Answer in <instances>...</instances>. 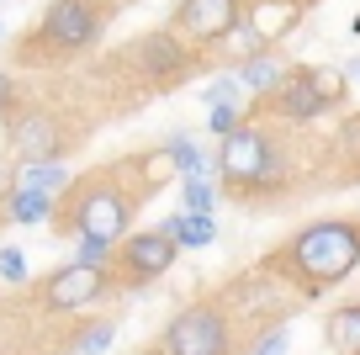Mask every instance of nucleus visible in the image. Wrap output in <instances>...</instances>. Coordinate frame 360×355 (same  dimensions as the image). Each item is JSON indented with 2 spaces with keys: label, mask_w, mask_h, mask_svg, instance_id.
<instances>
[{
  "label": "nucleus",
  "mask_w": 360,
  "mask_h": 355,
  "mask_svg": "<svg viewBox=\"0 0 360 355\" xmlns=\"http://www.w3.org/2000/svg\"><path fill=\"white\" fill-rule=\"evenodd\" d=\"M75 260L79 266H96V270H112L117 266V244H106V239H75Z\"/></svg>",
  "instance_id": "obj_23"
},
{
  "label": "nucleus",
  "mask_w": 360,
  "mask_h": 355,
  "mask_svg": "<svg viewBox=\"0 0 360 355\" xmlns=\"http://www.w3.org/2000/svg\"><path fill=\"white\" fill-rule=\"evenodd\" d=\"M106 292H112V270L79 266V260L58 266L53 276L43 281V302H48L53 313H79V308H90V302H101Z\"/></svg>",
  "instance_id": "obj_10"
},
{
  "label": "nucleus",
  "mask_w": 360,
  "mask_h": 355,
  "mask_svg": "<svg viewBox=\"0 0 360 355\" xmlns=\"http://www.w3.org/2000/svg\"><path fill=\"white\" fill-rule=\"evenodd\" d=\"M165 149H169V159H175L180 180H191V175H207V170H212V159L202 154V144H196L191 133H169V138H165Z\"/></svg>",
  "instance_id": "obj_18"
},
{
  "label": "nucleus",
  "mask_w": 360,
  "mask_h": 355,
  "mask_svg": "<svg viewBox=\"0 0 360 355\" xmlns=\"http://www.w3.org/2000/svg\"><path fill=\"white\" fill-rule=\"evenodd\" d=\"M169 180H180V170H175V159H169V149L159 144V149H148V154L138 159V197H154Z\"/></svg>",
  "instance_id": "obj_17"
},
{
  "label": "nucleus",
  "mask_w": 360,
  "mask_h": 355,
  "mask_svg": "<svg viewBox=\"0 0 360 355\" xmlns=\"http://www.w3.org/2000/svg\"><path fill=\"white\" fill-rule=\"evenodd\" d=\"M339 149H345V154H360V111L355 117H345V123H339V138H334Z\"/></svg>",
  "instance_id": "obj_27"
},
{
  "label": "nucleus",
  "mask_w": 360,
  "mask_h": 355,
  "mask_svg": "<svg viewBox=\"0 0 360 355\" xmlns=\"http://www.w3.org/2000/svg\"><path fill=\"white\" fill-rule=\"evenodd\" d=\"M323 340H328L334 355H360V302H345V308L328 313Z\"/></svg>",
  "instance_id": "obj_16"
},
{
  "label": "nucleus",
  "mask_w": 360,
  "mask_h": 355,
  "mask_svg": "<svg viewBox=\"0 0 360 355\" xmlns=\"http://www.w3.org/2000/svg\"><path fill=\"white\" fill-rule=\"evenodd\" d=\"M69 239H106L122 244L133 233V197L117 186V175H90L69 191V207L58 212Z\"/></svg>",
  "instance_id": "obj_2"
},
{
  "label": "nucleus",
  "mask_w": 360,
  "mask_h": 355,
  "mask_svg": "<svg viewBox=\"0 0 360 355\" xmlns=\"http://www.w3.org/2000/svg\"><path fill=\"white\" fill-rule=\"evenodd\" d=\"M249 355H292V334H286V323H276V329H265L255 344H249Z\"/></svg>",
  "instance_id": "obj_26"
},
{
  "label": "nucleus",
  "mask_w": 360,
  "mask_h": 355,
  "mask_svg": "<svg viewBox=\"0 0 360 355\" xmlns=\"http://www.w3.org/2000/svg\"><path fill=\"white\" fill-rule=\"evenodd\" d=\"M175 239H169L165 228H133L117 244V270H122V287H154L159 276H169L175 270Z\"/></svg>",
  "instance_id": "obj_8"
},
{
  "label": "nucleus",
  "mask_w": 360,
  "mask_h": 355,
  "mask_svg": "<svg viewBox=\"0 0 360 355\" xmlns=\"http://www.w3.org/2000/svg\"><path fill=\"white\" fill-rule=\"evenodd\" d=\"M27 276H32V270H27V255L22 249H0V281H6V287H27Z\"/></svg>",
  "instance_id": "obj_25"
},
{
  "label": "nucleus",
  "mask_w": 360,
  "mask_h": 355,
  "mask_svg": "<svg viewBox=\"0 0 360 355\" xmlns=\"http://www.w3.org/2000/svg\"><path fill=\"white\" fill-rule=\"evenodd\" d=\"M217 170L233 191H281L286 186V154L265 127L244 123L228 138H217Z\"/></svg>",
  "instance_id": "obj_3"
},
{
  "label": "nucleus",
  "mask_w": 360,
  "mask_h": 355,
  "mask_svg": "<svg viewBox=\"0 0 360 355\" xmlns=\"http://www.w3.org/2000/svg\"><path fill=\"white\" fill-rule=\"evenodd\" d=\"M0 37H6V27H0Z\"/></svg>",
  "instance_id": "obj_31"
},
{
  "label": "nucleus",
  "mask_w": 360,
  "mask_h": 355,
  "mask_svg": "<svg viewBox=\"0 0 360 355\" xmlns=\"http://www.w3.org/2000/svg\"><path fill=\"white\" fill-rule=\"evenodd\" d=\"M127 64H133L148 85L165 90V85H180V80L191 75L196 54H191V43H186L175 27H154V32H143L133 48H127Z\"/></svg>",
  "instance_id": "obj_7"
},
{
  "label": "nucleus",
  "mask_w": 360,
  "mask_h": 355,
  "mask_svg": "<svg viewBox=\"0 0 360 355\" xmlns=\"http://www.w3.org/2000/svg\"><path fill=\"white\" fill-rule=\"evenodd\" d=\"M6 144L22 165H48V159L69 154V127L48 106H16L11 123H6Z\"/></svg>",
  "instance_id": "obj_6"
},
{
  "label": "nucleus",
  "mask_w": 360,
  "mask_h": 355,
  "mask_svg": "<svg viewBox=\"0 0 360 355\" xmlns=\"http://www.w3.org/2000/svg\"><path fill=\"white\" fill-rule=\"evenodd\" d=\"M16 101H22V90H16V80L0 69V117H11L16 111Z\"/></svg>",
  "instance_id": "obj_28"
},
{
  "label": "nucleus",
  "mask_w": 360,
  "mask_h": 355,
  "mask_svg": "<svg viewBox=\"0 0 360 355\" xmlns=\"http://www.w3.org/2000/svg\"><path fill=\"white\" fill-rule=\"evenodd\" d=\"M249 6L244 0H175L169 27H175L186 43H223L244 27Z\"/></svg>",
  "instance_id": "obj_9"
},
{
  "label": "nucleus",
  "mask_w": 360,
  "mask_h": 355,
  "mask_svg": "<svg viewBox=\"0 0 360 355\" xmlns=\"http://www.w3.org/2000/svg\"><path fill=\"white\" fill-rule=\"evenodd\" d=\"M345 75H349V85H360V54H355V58L345 64Z\"/></svg>",
  "instance_id": "obj_30"
},
{
  "label": "nucleus",
  "mask_w": 360,
  "mask_h": 355,
  "mask_svg": "<svg viewBox=\"0 0 360 355\" xmlns=\"http://www.w3.org/2000/svg\"><path fill=\"white\" fill-rule=\"evenodd\" d=\"M302 6H307V0H302Z\"/></svg>",
  "instance_id": "obj_32"
},
{
  "label": "nucleus",
  "mask_w": 360,
  "mask_h": 355,
  "mask_svg": "<svg viewBox=\"0 0 360 355\" xmlns=\"http://www.w3.org/2000/svg\"><path fill=\"white\" fill-rule=\"evenodd\" d=\"M159 228L175 239V249L217 244V218H212V212H169V218H159Z\"/></svg>",
  "instance_id": "obj_13"
},
{
  "label": "nucleus",
  "mask_w": 360,
  "mask_h": 355,
  "mask_svg": "<svg viewBox=\"0 0 360 355\" xmlns=\"http://www.w3.org/2000/svg\"><path fill=\"white\" fill-rule=\"evenodd\" d=\"M313 85L323 90L328 106H339V101L349 96V75H345V64H313Z\"/></svg>",
  "instance_id": "obj_22"
},
{
  "label": "nucleus",
  "mask_w": 360,
  "mask_h": 355,
  "mask_svg": "<svg viewBox=\"0 0 360 355\" xmlns=\"http://www.w3.org/2000/svg\"><path fill=\"white\" fill-rule=\"evenodd\" d=\"M154 355H233V323L212 302H191L159 329Z\"/></svg>",
  "instance_id": "obj_5"
},
{
  "label": "nucleus",
  "mask_w": 360,
  "mask_h": 355,
  "mask_svg": "<svg viewBox=\"0 0 360 355\" xmlns=\"http://www.w3.org/2000/svg\"><path fill=\"white\" fill-rule=\"evenodd\" d=\"M265 106L276 111L281 123H318L323 111H334V106L323 101V90L313 85V64H297L292 75L281 80V90H276V96L265 101Z\"/></svg>",
  "instance_id": "obj_11"
},
{
  "label": "nucleus",
  "mask_w": 360,
  "mask_h": 355,
  "mask_svg": "<svg viewBox=\"0 0 360 355\" xmlns=\"http://www.w3.org/2000/svg\"><path fill=\"white\" fill-rule=\"evenodd\" d=\"M180 212H217V186L207 175L180 180Z\"/></svg>",
  "instance_id": "obj_20"
},
{
  "label": "nucleus",
  "mask_w": 360,
  "mask_h": 355,
  "mask_svg": "<svg viewBox=\"0 0 360 355\" xmlns=\"http://www.w3.org/2000/svg\"><path fill=\"white\" fill-rule=\"evenodd\" d=\"M16 186L22 191H43V197H64L69 186H75V175H69L64 159H48V165H16Z\"/></svg>",
  "instance_id": "obj_15"
},
{
  "label": "nucleus",
  "mask_w": 360,
  "mask_h": 355,
  "mask_svg": "<svg viewBox=\"0 0 360 355\" xmlns=\"http://www.w3.org/2000/svg\"><path fill=\"white\" fill-rule=\"evenodd\" d=\"M117 344V318H96L69 340V355H106Z\"/></svg>",
  "instance_id": "obj_19"
},
{
  "label": "nucleus",
  "mask_w": 360,
  "mask_h": 355,
  "mask_svg": "<svg viewBox=\"0 0 360 355\" xmlns=\"http://www.w3.org/2000/svg\"><path fill=\"white\" fill-rule=\"evenodd\" d=\"M101 32H106V11L96 0H53V6L37 16V27L22 43V54H37V48H48L53 58L58 54H85Z\"/></svg>",
  "instance_id": "obj_4"
},
{
  "label": "nucleus",
  "mask_w": 360,
  "mask_h": 355,
  "mask_svg": "<svg viewBox=\"0 0 360 355\" xmlns=\"http://www.w3.org/2000/svg\"><path fill=\"white\" fill-rule=\"evenodd\" d=\"M238 80H244V90L249 96H276V90H281V80L292 75V64H286L281 54H276V48H259V54H244L238 58V69H233Z\"/></svg>",
  "instance_id": "obj_12"
},
{
  "label": "nucleus",
  "mask_w": 360,
  "mask_h": 355,
  "mask_svg": "<svg viewBox=\"0 0 360 355\" xmlns=\"http://www.w3.org/2000/svg\"><path fill=\"white\" fill-rule=\"evenodd\" d=\"M270 266H276V276L297 281L307 297H323L328 287L360 270V218H313L286 239Z\"/></svg>",
  "instance_id": "obj_1"
},
{
  "label": "nucleus",
  "mask_w": 360,
  "mask_h": 355,
  "mask_svg": "<svg viewBox=\"0 0 360 355\" xmlns=\"http://www.w3.org/2000/svg\"><path fill=\"white\" fill-rule=\"evenodd\" d=\"M244 80L238 75H217V80H207V90H202V106H244Z\"/></svg>",
  "instance_id": "obj_21"
},
{
  "label": "nucleus",
  "mask_w": 360,
  "mask_h": 355,
  "mask_svg": "<svg viewBox=\"0 0 360 355\" xmlns=\"http://www.w3.org/2000/svg\"><path fill=\"white\" fill-rule=\"evenodd\" d=\"M6 218H11L16 228H43V223L58 218V201L43 197V191H22L16 186L11 197H6Z\"/></svg>",
  "instance_id": "obj_14"
},
{
  "label": "nucleus",
  "mask_w": 360,
  "mask_h": 355,
  "mask_svg": "<svg viewBox=\"0 0 360 355\" xmlns=\"http://www.w3.org/2000/svg\"><path fill=\"white\" fill-rule=\"evenodd\" d=\"M16 165H22V159L0 154V201H6V197H11V191H16Z\"/></svg>",
  "instance_id": "obj_29"
},
{
  "label": "nucleus",
  "mask_w": 360,
  "mask_h": 355,
  "mask_svg": "<svg viewBox=\"0 0 360 355\" xmlns=\"http://www.w3.org/2000/svg\"><path fill=\"white\" fill-rule=\"evenodd\" d=\"M249 117H244V106H207V133L212 138H228L233 127H244Z\"/></svg>",
  "instance_id": "obj_24"
}]
</instances>
